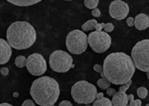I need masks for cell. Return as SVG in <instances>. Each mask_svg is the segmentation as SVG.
Listing matches in <instances>:
<instances>
[{
    "label": "cell",
    "mask_w": 149,
    "mask_h": 106,
    "mask_svg": "<svg viewBox=\"0 0 149 106\" xmlns=\"http://www.w3.org/2000/svg\"><path fill=\"white\" fill-rule=\"evenodd\" d=\"M135 68L131 56L122 52H117L110 54L104 59L103 73L111 83L122 85L132 80Z\"/></svg>",
    "instance_id": "6da1fadb"
},
{
    "label": "cell",
    "mask_w": 149,
    "mask_h": 106,
    "mask_svg": "<svg viewBox=\"0 0 149 106\" xmlns=\"http://www.w3.org/2000/svg\"><path fill=\"white\" fill-rule=\"evenodd\" d=\"M30 94L40 106L54 105L60 96V86L57 81L49 76H42L33 82Z\"/></svg>",
    "instance_id": "7a4b0ae2"
},
{
    "label": "cell",
    "mask_w": 149,
    "mask_h": 106,
    "mask_svg": "<svg viewBox=\"0 0 149 106\" xmlns=\"http://www.w3.org/2000/svg\"><path fill=\"white\" fill-rule=\"evenodd\" d=\"M36 31L34 27L26 21H16L13 23L6 32V41L17 50L31 47L36 41Z\"/></svg>",
    "instance_id": "3957f363"
},
{
    "label": "cell",
    "mask_w": 149,
    "mask_h": 106,
    "mask_svg": "<svg viewBox=\"0 0 149 106\" xmlns=\"http://www.w3.org/2000/svg\"><path fill=\"white\" fill-rule=\"evenodd\" d=\"M97 90L95 85L86 82L80 81L74 83L71 89V96L77 103L90 104L96 99Z\"/></svg>",
    "instance_id": "277c9868"
},
{
    "label": "cell",
    "mask_w": 149,
    "mask_h": 106,
    "mask_svg": "<svg viewBox=\"0 0 149 106\" xmlns=\"http://www.w3.org/2000/svg\"><path fill=\"white\" fill-rule=\"evenodd\" d=\"M131 56L136 68L146 73L149 72V40H143L136 43Z\"/></svg>",
    "instance_id": "5b68a950"
},
{
    "label": "cell",
    "mask_w": 149,
    "mask_h": 106,
    "mask_svg": "<svg viewBox=\"0 0 149 106\" xmlns=\"http://www.w3.org/2000/svg\"><path fill=\"white\" fill-rule=\"evenodd\" d=\"M66 47L74 54H81L88 47V36L80 30H73L67 35Z\"/></svg>",
    "instance_id": "8992f818"
},
{
    "label": "cell",
    "mask_w": 149,
    "mask_h": 106,
    "mask_svg": "<svg viewBox=\"0 0 149 106\" xmlns=\"http://www.w3.org/2000/svg\"><path fill=\"white\" fill-rule=\"evenodd\" d=\"M50 68L58 73L68 72L70 68H74L72 56L62 50H56L53 52L49 57Z\"/></svg>",
    "instance_id": "52a82bcc"
},
{
    "label": "cell",
    "mask_w": 149,
    "mask_h": 106,
    "mask_svg": "<svg viewBox=\"0 0 149 106\" xmlns=\"http://www.w3.org/2000/svg\"><path fill=\"white\" fill-rule=\"evenodd\" d=\"M88 44L94 52L97 54H102L106 52L110 48L111 45V38L108 34V33L103 31H95L89 34Z\"/></svg>",
    "instance_id": "ba28073f"
},
{
    "label": "cell",
    "mask_w": 149,
    "mask_h": 106,
    "mask_svg": "<svg viewBox=\"0 0 149 106\" xmlns=\"http://www.w3.org/2000/svg\"><path fill=\"white\" fill-rule=\"evenodd\" d=\"M26 67L31 75L40 76L47 71V61L40 54L34 53L26 58Z\"/></svg>",
    "instance_id": "9c48e42d"
},
{
    "label": "cell",
    "mask_w": 149,
    "mask_h": 106,
    "mask_svg": "<svg viewBox=\"0 0 149 106\" xmlns=\"http://www.w3.org/2000/svg\"><path fill=\"white\" fill-rule=\"evenodd\" d=\"M109 13L112 19L122 20L125 19L129 13V6L122 0H115L110 5Z\"/></svg>",
    "instance_id": "30bf717a"
},
{
    "label": "cell",
    "mask_w": 149,
    "mask_h": 106,
    "mask_svg": "<svg viewBox=\"0 0 149 106\" xmlns=\"http://www.w3.org/2000/svg\"><path fill=\"white\" fill-rule=\"evenodd\" d=\"M12 47L6 40L0 39V65L9 61L12 56Z\"/></svg>",
    "instance_id": "8fae6325"
},
{
    "label": "cell",
    "mask_w": 149,
    "mask_h": 106,
    "mask_svg": "<svg viewBox=\"0 0 149 106\" xmlns=\"http://www.w3.org/2000/svg\"><path fill=\"white\" fill-rule=\"evenodd\" d=\"M134 27L137 30L142 31L149 27V18L145 13H139L134 18Z\"/></svg>",
    "instance_id": "7c38bea8"
},
{
    "label": "cell",
    "mask_w": 149,
    "mask_h": 106,
    "mask_svg": "<svg viewBox=\"0 0 149 106\" xmlns=\"http://www.w3.org/2000/svg\"><path fill=\"white\" fill-rule=\"evenodd\" d=\"M112 106H126L128 104L127 95L124 92H116L112 96Z\"/></svg>",
    "instance_id": "4fadbf2b"
},
{
    "label": "cell",
    "mask_w": 149,
    "mask_h": 106,
    "mask_svg": "<svg viewBox=\"0 0 149 106\" xmlns=\"http://www.w3.org/2000/svg\"><path fill=\"white\" fill-rule=\"evenodd\" d=\"M16 6H30L40 3L42 0H6Z\"/></svg>",
    "instance_id": "5bb4252c"
},
{
    "label": "cell",
    "mask_w": 149,
    "mask_h": 106,
    "mask_svg": "<svg viewBox=\"0 0 149 106\" xmlns=\"http://www.w3.org/2000/svg\"><path fill=\"white\" fill-rule=\"evenodd\" d=\"M92 106H112V103L109 98L103 96L101 98L95 99L92 103Z\"/></svg>",
    "instance_id": "9a60e30c"
},
{
    "label": "cell",
    "mask_w": 149,
    "mask_h": 106,
    "mask_svg": "<svg viewBox=\"0 0 149 106\" xmlns=\"http://www.w3.org/2000/svg\"><path fill=\"white\" fill-rule=\"evenodd\" d=\"M97 24V21L96 20H88L86 23H84L83 26H82V29H83V32H89V31H92L95 29L96 26Z\"/></svg>",
    "instance_id": "2e32d148"
},
{
    "label": "cell",
    "mask_w": 149,
    "mask_h": 106,
    "mask_svg": "<svg viewBox=\"0 0 149 106\" xmlns=\"http://www.w3.org/2000/svg\"><path fill=\"white\" fill-rule=\"evenodd\" d=\"M97 86L102 89H107L108 88H110L111 82L105 77H104V78H101L97 81Z\"/></svg>",
    "instance_id": "e0dca14e"
},
{
    "label": "cell",
    "mask_w": 149,
    "mask_h": 106,
    "mask_svg": "<svg viewBox=\"0 0 149 106\" xmlns=\"http://www.w3.org/2000/svg\"><path fill=\"white\" fill-rule=\"evenodd\" d=\"M26 58L23 55H19L15 59V65L19 68H24L26 66Z\"/></svg>",
    "instance_id": "ac0fdd59"
},
{
    "label": "cell",
    "mask_w": 149,
    "mask_h": 106,
    "mask_svg": "<svg viewBox=\"0 0 149 106\" xmlns=\"http://www.w3.org/2000/svg\"><path fill=\"white\" fill-rule=\"evenodd\" d=\"M99 4V0H84V5L88 9H95Z\"/></svg>",
    "instance_id": "d6986e66"
},
{
    "label": "cell",
    "mask_w": 149,
    "mask_h": 106,
    "mask_svg": "<svg viewBox=\"0 0 149 106\" xmlns=\"http://www.w3.org/2000/svg\"><path fill=\"white\" fill-rule=\"evenodd\" d=\"M147 94H148V91H147L146 88H145V87H139L137 89V95L141 99H145L147 96Z\"/></svg>",
    "instance_id": "ffe728a7"
},
{
    "label": "cell",
    "mask_w": 149,
    "mask_h": 106,
    "mask_svg": "<svg viewBox=\"0 0 149 106\" xmlns=\"http://www.w3.org/2000/svg\"><path fill=\"white\" fill-rule=\"evenodd\" d=\"M131 84H132V80H130V81H128L126 83H125V84H122L121 85V87L119 88V92H124V93H125V91L129 89V87L131 86Z\"/></svg>",
    "instance_id": "44dd1931"
},
{
    "label": "cell",
    "mask_w": 149,
    "mask_h": 106,
    "mask_svg": "<svg viewBox=\"0 0 149 106\" xmlns=\"http://www.w3.org/2000/svg\"><path fill=\"white\" fill-rule=\"evenodd\" d=\"M104 32L105 33H111L114 30V26L112 23H107L104 25Z\"/></svg>",
    "instance_id": "7402d4cb"
},
{
    "label": "cell",
    "mask_w": 149,
    "mask_h": 106,
    "mask_svg": "<svg viewBox=\"0 0 149 106\" xmlns=\"http://www.w3.org/2000/svg\"><path fill=\"white\" fill-rule=\"evenodd\" d=\"M126 106H141V101L139 99H137V100L133 99L130 101Z\"/></svg>",
    "instance_id": "603a6c76"
},
{
    "label": "cell",
    "mask_w": 149,
    "mask_h": 106,
    "mask_svg": "<svg viewBox=\"0 0 149 106\" xmlns=\"http://www.w3.org/2000/svg\"><path fill=\"white\" fill-rule=\"evenodd\" d=\"M21 106H36L34 101L31 100V99H26L24 101V103H22Z\"/></svg>",
    "instance_id": "cb8c5ba5"
},
{
    "label": "cell",
    "mask_w": 149,
    "mask_h": 106,
    "mask_svg": "<svg viewBox=\"0 0 149 106\" xmlns=\"http://www.w3.org/2000/svg\"><path fill=\"white\" fill-rule=\"evenodd\" d=\"M91 14H92V16H93V17H95V18H98V17H100V15H101V12H100V10H99L98 8H95V9H93V10H92Z\"/></svg>",
    "instance_id": "d4e9b609"
},
{
    "label": "cell",
    "mask_w": 149,
    "mask_h": 106,
    "mask_svg": "<svg viewBox=\"0 0 149 106\" xmlns=\"http://www.w3.org/2000/svg\"><path fill=\"white\" fill-rule=\"evenodd\" d=\"M126 24L129 26V27H133L134 26V18H132V17H129L126 19Z\"/></svg>",
    "instance_id": "484cf974"
},
{
    "label": "cell",
    "mask_w": 149,
    "mask_h": 106,
    "mask_svg": "<svg viewBox=\"0 0 149 106\" xmlns=\"http://www.w3.org/2000/svg\"><path fill=\"white\" fill-rule=\"evenodd\" d=\"M117 91L115 90V89H113V88H108L107 89H106V93H107V95L108 96H112L115 93H116Z\"/></svg>",
    "instance_id": "4316f807"
},
{
    "label": "cell",
    "mask_w": 149,
    "mask_h": 106,
    "mask_svg": "<svg viewBox=\"0 0 149 106\" xmlns=\"http://www.w3.org/2000/svg\"><path fill=\"white\" fill-rule=\"evenodd\" d=\"M94 70L96 71V72H97V73H101V72H103V67L101 66V65H99V64H96V65H94Z\"/></svg>",
    "instance_id": "83f0119b"
},
{
    "label": "cell",
    "mask_w": 149,
    "mask_h": 106,
    "mask_svg": "<svg viewBox=\"0 0 149 106\" xmlns=\"http://www.w3.org/2000/svg\"><path fill=\"white\" fill-rule=\"evenodd\" d=\"M104 23H100V24H97V26H96V27H95V29H96V31H97V32H100V31H102L103 30V28H104Z\"/></svg>",
    "instance_id": "f1b7e54d"
},
{
    "label": "cell",
    "mask_w": 149,
    "mask_h": 106,
    "mask_svg": "<svg viewBox=\"0 0 149 106\" xmlns=\"http://www.w3.org/2000/svg\"><path fill=\"white\" fill-rule=\"evenodd\" d=\"M59 106H73V104H72L69 101L64 100V101H62V102L60 103Z\"/></svg>",
    "instance_id": "f546056e"
},
{
    "label": "cell",
    "mask_w": 149,
    "mask_h": 106,
    "mask_svg": "<svg viewBox=\"0 0 149 106\" xmlns=\"http://www.w3.org/2000/svg\"><path fill=\"white\" fill-rule=\"evenodd\" d=\"M0 73H1V75H8L9 74V69L7 68H2L1 69H0Z\"/></svg>",
    "instance_id": "4dcf8cb0"
},
{
    "label": "cell",
    "mask_w": 149,
    "mask_h": 106,
    "mask_svg": "<svg viewBox=\"0 0 149 106\" xmlns=\"http://www.w3.org/2000/svg\"><path fill=\"white\" fill-rule=\"evenodd\" d=\"M127 98H128V103H129L130 101H132V100H133V99H134V96H133L132 94L127 95Z\"/></svg>",
    "instance_id": "1f68e13d"
},
{
    "label": "cell",
    "mask_w": 149,
    "mask_h": 106,
    "mask_svg": "<svg viewBox=\"0 0 149 106\" xmlns=\"http://www.w3.org/2000/svg\"><path fill=\"white\" fill-rule=\"evenodd\" d=\"M104 96V93L100 92V93H97V96H96V99H98V98H101Z\"/></svg>",
    "instance_id": "d6a6232c"
},
{
    "label": "cell",
    "mask_w": 149,
    "mask_h": 106,
    "mask_svg": "<svg viewBox=\"0 0 149 106\" xmlns=\"http://www.w3.org/2000/svg\"><path fill=\"white\" fill-rule=\"evenodd\" d=\"M0 106H13V105H12L8 103H0Z\"/></svg>",
    "instance_id": "836d02e7"
},
{
    "label": "cell",
    "mask_w": 149,
    "mask_h": 106,
    "mask_svg": "<svg viewBox=\"0 0 149 106\" xmlns=\"http://www.w3.org/2000/svg\"><path fill=\"white\" fill-rule=\"evenodd\" d=\"M13 96H14V97H18V96H19V93H18V92H14V93H13Z\"/></svg>",
    "instance_id": "e575fe53"
},
{
    "label": "cell",
    "mask_w": 149,
    "mask_h": 106,
    "mask_svg": "<svg viewBox=\"0 0 149 106\" xmlns=\"http://www.w3.org/2000/svg\"><path fill=\"white\" fill-rule=\"evenodd\" d=\"M100 74H101V76H102V78H104V73H103V72H101Z\"/></svg>",
    "instance_id": "d590c367"
},
{
    "label": "cell",
    "mask_w": 149,
    "mask_h": 106,
    "mask_svg": "<svg viewBox=\"0 0 149 106\" xmlns=\"http://www.w3.org/2000/svg\"><path fill=\"white\" fill-rule=\"evenodd\" d=\"M146 76H147V78L149 80V72H146Z\"/></svg>",
    "instance_id": "8d00e7d4"
},
{
    "label": "cell",
    "mask_w": 149,
    "mask_h": 106,
    "mask_svg": "<svg viewBox=\"0 0 149 106\" xmlns=\"http://www.w3.org/2000/svg\"><path fill=\"white\" fill-rule=\"evenodd\" d=\"M85 106H92V105H91V103H90V104H86V105H85Z\"/></svg>",
    "instance_id": "74e56055"
},
{
    "label": "cell",
    "mask_w": 149,
    "mask_h": 106,
    "mask_svg": "<svg viewBox=\"0 0 149 106\" xmlns=\"http://www.w3.org/2000/svg\"><path fill=\"white\" fill-rule=\"evenodd\" d=\"M146 106H149V103H148V104H146Z\"/></svg>",
    "instance_id": "f35d334b"
},
{
    "label": "cell",
    "mask_w": 149,
    "mask_h": 106,
    "mask_svg": "<svg viewBox=\"0 0 149 106\" xmlns=\"http://www.w3.org/2000/svg\"><path fill=\"white\" fill-rule=\"evenodd\" d=\"M66 1H71V0H66Z\"/></svg>",
    "instance_id": "ab89813d"
},
{
    "label": "cell",
    "mask_w": 149,
    "mask_h": 106,
    "mask_svg": "<svg viewBox=\"0 0 149 106\" xmlns=\"http://www.w3.org/2000/svg\"><path fill=\"white\" fill-rule=\"evenodd\" d=\"M50 106H54V105H50Z\"/></svg>",
    "instance_id": "60d3db41"
},
{
    "label": "cell",
    "mask_w": 149,
    "mask_h": 106,
    "mask_svg": "<svg viewBox=\"0 0 149 106\" xmlns=\"http://www.w3.org/2000/svg\"><path fill=\"white\" fill-rule=\"evenodd\" d=\"M148 18H149V15H148Z\"/></svg>",
    "instance_id": "b9f144b4"
}]
</instances>
